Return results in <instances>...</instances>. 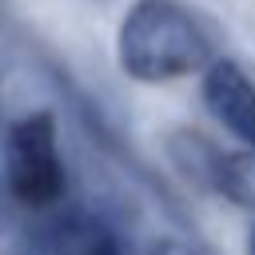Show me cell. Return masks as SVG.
<instances>
[{
    "mask_svg": "<svg viewBox=\"0 0 255 255\" xmlns=\"http://www.w3.org/2000/svg\"><path fill=\"white\" fill-rule=\"evenodd\" d=\"M116 60L139 84H167L207 68L211 40L199 20L175 0H135L120 20Z\"/></svg>",
    "mask_w": 255,
    "mask_h": 255,
    "instance_id": "obj_1",
    "label": "cell"
},
{
    "mask_svg": "<svg viewBox=\"0 0 255 255\" xmlns=\"http://www.w3.org/2000/svg\"><path fill=\"white\" fill-rule=\"evenodd\" d=\"M4 187L28 211H52L68 191V167L60 155L56 116L28 112L4 135Z\"/></svg>",
    "mask_w": 255,
    "mask_h": 255,
    "instance_id": "obj_2",
    "label": "cell"
},
{
    "mask_svg": "<svg viewBox=\"0 0 255 255\" xmlns=\"http://www.w3.org/2000/svg\"><path fill=\"white\" fill-rule=\"evenodd\" d=\"M32 255H131V243L100 211H64L40 227Z\"/></svg>",
    "mask_w": 255,
    "mask_h": 255,
    "instance_id": "obj_3",
    "label": "cell"
},
{
    "mask_svg": "<svg viewBox=\"0 0 255 255\" xmlns=\"http://www.w3.org/2000/svg\"><path fill=\"white\" fill-rule=\"evenodd\" d=\"M207 112L247 147H255V80L235 60H211L203 76Z\"/></svg>",
    "mask_w": 255,
    "mask_h": 255,
    "instance_id": "obj_4",
    "label": "cell"
},
{
    "mask_svg": "<svg viewBox=\"0 0 255 255\" xmlns=\"http://www.w3.org/2000/svg\"><path fill=\"white\" fill-rule=\"evenodd\" d=\"M207 187H215L231 203L255 211V147H247V151H215L211 171H207Z\"/></svg>",
    "mask_w": 255,
    "mask_h": 255,
    "instance_id": "obj_5",
    "label": "cell"
},
{
    "mask_svg": "<svg viewBox=\"0 0 255 255\" xmlns=\"http://www.w3.org/2000/svg\"><path fill=\"white\" fill-rule=\"evenodd\" d=\"M247 255H255V223H251V231H247Z\"/></svg>",
    "mask_w": 255,
    "mask_h": 255,
    "instance_id": "obj_6",
    "label": "cell"
}]
</instances>
